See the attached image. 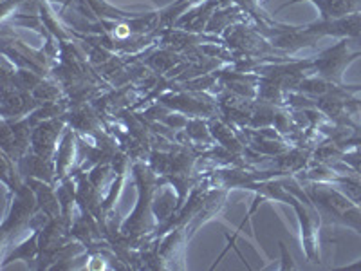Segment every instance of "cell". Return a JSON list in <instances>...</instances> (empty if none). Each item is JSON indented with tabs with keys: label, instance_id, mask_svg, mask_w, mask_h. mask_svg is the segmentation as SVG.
I'll return each instance as SVG.
<instances>
[{
	"label": "cell",
	"instance_id": "1",
	"mask_svg": "<svg viewBox=\"0 0 361 271\" xmlns=\"http://www.w3.org/2000/svg\"><path fill=\"white\" fill-rule=\"evenodd\" d=\"M305 195L311 199L312 205L320 206L325 214L361 234V208L340 188H331L325 183H312L305 188Z\"/></svg>",
	"mask_w": 361,
	"mask_h": 271
},
{
	"label": "cell",
	"instance_id": "2",
	"mask_svg": "<svg viewBox=\"0 0 361 271\" xmlns=\"http://www.w3.org/2000/svg\"><path fill=\"white\" fill-rule=\"evenodd\" d=\"M347 44H349V38H341V40L334 45L333 49H327L312 62V66L318 69L320 76H324L329 82H340L345 67L349 66L354 58L360 54V51L350 53L349 45Z\"/></svg>",
	"mask_w": 361,
	"mask_h": 271
},
{
	"label": "cell",
	"instance_id": "3",
	"mask_svg": "<svg viewBox=\"0 0 361 271\" xmlns=\"http://www.w3.org/2000/svg\"><path fill=\"white\" fill-rule=\"evenodd\" d=\"M311 35H314L318 40L324 37H336V38H357L361 35V13H353V15H345V17L329 18L322 20L318 18L316 22L305 25Z\"/></svg>",
	"mask_w": 361,
	"mask_h": 271
},
{
	"label": "cell",
	"instance_id": "4",
	"mask_svg": "<svg viewBox=\"0 0 361 271\" xmlns=\"http://www.w3.org/2000/svg\"><path fill=\"white\" fill-rule=\"evenodd\" d=\"M31 119H15L9 124L4 119L2 124V148L4 154H9L13 161H20L27 147L31 145Z\"/></svg>",
	"mask_w": 361,
	"mask_h": 271
},
{
	"label": "cell",
	"instance_id": "5",
	"mask_svg": "<svg viewBox=\"0 0 361 271\" xmlns=\"http://www.w3.org/2000/svg\"><path fill=\"white\" fill-rule=\"evenodd\" d=\"M37 201L38 199L35 198L33 190L27 188V186H18L17 195L13 199L11 212H9L8 219H6L4 226H2L4 237H8L11 231H18L27 224L35 208H37Z\"/></svg>",
	"mask_w": 361,
	"mask_h": 271
},
{
	"label": "cell",
	"instance_id": "6",
	"mask_svg": "<svg viewBox=\"0 0 361 271\" xmlns=\"http://www.w3.org/2000/svg\"><path fill=\"white\" fill-rule=\"evenodd\" d=\"M62 128L63 124L58 121V119H47V121L38 124L33 128V134H31V150H33V154L45 157V159H51L53 154L56 152L58 138H60Z\"/></svg>",
	"mask_w": 361,
	"mask_h": 271
},
{
	"label": "cell",
	"instance_id": "7",
	"mask_svg": "<svg viewBox=\"0 0 361 271\" xmlns=\"http://www.w3.org/2000/svg\"><path fill=\"white\" fill-rule=\"evenodd\" d=\"M298 2H311L320 13L322 20L361 13V0H289L288 4H283L280 9L289 8L293 4H298Z\"/></svg>",
	"mask_w": 361,
	"mask_h": 271
},
{
	"label": "cell",
	"instance_id": "8",
	"mask_svg": "<svg viewBox=\"0 0 361 271\" xmlns=\"http://www.w3.org/2000/svg\"><path fill=\"white\" fill-rule=\"evenodd\" d=\"M37 105L38 103L33 98H29V95L18 92V90L9 92L4 87V102H2V114H4V119L18 118V116L25 114V112L33 111Z\"/></svg>",
	"mask_w": 361,
	"mask_h": 271
},
{
	"label": "cell",
	"instance_id": "9",
	"mask_svg": "<svg viewBox=\"0 0 361 271\" xmlns=\"http://www.w3.org/2000/svg\"><path fill=\"white\" fill-rule=\"evenodd\" d=\"M56 167H54V172H56L58 177H63L67 174V170L71 169V164H73V156H74V136L73 132L67 131L63 134L62 141L58 145L56 148Z\"/></svg>",
	"mask_w": 361,
	"mask_h": 271
},
{
	"label": "cell",
	"instance_id": "10",
	"mask_svg": "<svg viewBox=\"0 0 361 271\" xmlns=\"http://www.w3.org/2000/svg\"><path fill=\"white\" fill-rule=\"evenodd\" d=\"M49 2H56V4H62V6L71 4V0H49Z\"/></svg>",
	"mask_w": 361,
	"mask_h": 271
},
{
	"label": "cell",
	"instance_id": "11",
	"mask_svg": "<svg viewBox=\"0 0 361 271\" xmlns=\"http://www.w3.org/2000/svg\"><path fill=\"white\" fill-rule=\"evenodd\" d=\"M349 89H353V90H357V89H361V85H349Z\"/></svg>",
	"mask_w": 361,
	"mask_h": 271
}]
</instances>
